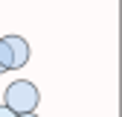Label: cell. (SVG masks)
<instances>
[{
    "label": "cell",
    "instance_id": "cell-2",
    "mask_svg": "<svg viewBox=\"0 0 122 117\" xmlns=\"http://www.w3.org/2000/svg\"><path fill=\"white\" fill-rule=\"evenodd\" d=\"M6 44H9V50H12V70H23L29 64V41L20 38V35H3Z\"/></svg>",
    "mask_w": 122,
    "mask_h": 117
},
{
    "label": "cell",
    "instance_id": "cell-1",
    "mask_svg": "<svg viewBox=\"0 0 122 117\" xmlns=\"http://www.w3.org/2000/svg\"><path fill=\"white\" fill-rule=\"evenodd\" d=\"M38 102H41V94H38V88L29 82V79H15L9 88H6V94H3V105L12 111V114H35L38 108Z\"/></svg>",
    "mask_w": 122,
    "mask_h": 117
},
{
    "label": "cell",
    "instance_id": "cell-3",
    "mask_svg": "<svg viewBox=\"0 0 122 117\" xmlns=\"http://www.w3.org/2000/svg\"><path fill=\"white\" fill-rule=\"evenodd\" d=\"M0 117H18V114H12V111H9L6 105H0Z\"/></svg>",
    "mask_w": 122,
    "mask_h": 117
},
{
    "label": "cell",
    "instance_id": "cell-5",
    "mask_svg": "<svg viewBox=\"0 0 122 117\" xmlns=\"http://www.w3.org/2000/svg\"><path fill=\"white\" fill-rule=\"evenodd\" d=\"M0 73H3V70H0Z\"/></svg>",
    "mask_w": 122,
    "mask_h": 117
},
{
    "label": "cell",
    "instance_id": "cell-4",
    "mask_svg": "<svg viewBox=\"0 0 122 117\" xmlns=\"http://www.w3.org/2000/svg\"><path fill=\"white\" fill-rule=\"evenodd\" d=\"M23 117H38V114H23Z\"/></svg>",
    "mask_w": 122,
    "mask_h": 117
}]
</instances>
